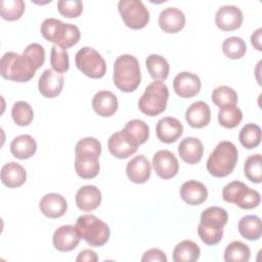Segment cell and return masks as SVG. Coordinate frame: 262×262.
Listing matches in <instances>:
<instances>
[{
	"label": "cell",
	"instance_id": "6da1fadb",
	"mask_svg": "<svg viewBox=\"0 0 262 262\" xmlns=\"http://www.w3.org/2000/svg\"><path fill=\"white\" fill-rule=\"evenodd\" d=\"M227 221L228 214L221 207L212 206L204 210L198 226V233L202 242L208 246L218 244L222 239L223 227Z\"/></svg>",
	"mask_w": 262,
	"mask_h": 262
},
{
	"label": "cell",
	"instance_id": "7a4b0ae2",
	"mask_svg": "<svg viewBox=\"0 0 262 262\" xmlns=\"http://www.w3.org/2000/svg\"><path fill=\"white\" fill-rule=\"evenodd\" d=\"M113 81L123 92H133L141 82L140 67L137 58L131 54L120 55L114 63Z\"/></svg>",
	"mask_w": 262,
	"mask_h": 262
},
{
	"label": "cell",
	"instance_id": "3957f363",
	"mask_svg": "<svg viewBox=\"0 0 262 262\" xmlns=\"http://www.w3.org/2000/svg\"><path fill=\"white\" fill-rule=\"evenodd\" d=\"M237 148L231 141L219 142L207 160V170L214 177L229 175L237 163Z\"/></svg>",
	"mask_w": 262,
	"mask_h": 262
},
{
	"label": "cell",
	"instance_id": "277c9868",
	"mask_svg": "<svg viewBox=\"0 0 262 262\" xmlns=\"http://www.w3.org/2000/svg\"><path fill=\"white\" fill-rule=\"evenodd\" d=\"M41 34L49 42L68 49L80 40L81 33L76 25L64 24L56 18H46L41 25Z\"/></svg>",
	"mask_w": 262,
	"mask_h": 262
},
{
	"label": "cell",
	"instance_id": "5b68a950",
	"mask_svg": "<svg viewBox=\"0 0 262 262\" xmlns=\"http://www.w3.org/2000/svg\"><path fill=\"white\" fill-rule=\"evenodd\" d=\"M37 69L24 54L6 52L0 60V74L4 79L25 83L30 81L36 74Z\"/></svg>",
	"mask_w": 262,
	"mask_h": 262
},
{
	"label": "cell",
	"instance_id": "8992f818",
	"mask_svg": "<svg viewBox=\"0 0 262 262\" xmlns=\"http://www.w3.org/2000/svg\"><path fill=\"white\" fill-rule=\"evenodd\" d=\"M75 226L80 237L91 247H102L110 239L111 230L108 225L94 215L80 216Z\"/></svg>",
	"mask_w": 262,
	"mask_h": 262
},
{
	"label": "cell",
	"instance_id": "52a82bcc",
	"mask_svg": "<svg viewBox=\"0 0 262 262\" xmlns=\"http://www.w3.org/2000/svg\"><path fill=\"white\" fill-rule=\"evenodd\" d=\"M168 98L169 90L167 85L162 81H155L145 88L140 96L138 107L142 114L156 117L166 110Z\"/></svg>",
	"mask_w": 262,
	"mask_h": 262
},
{
	"label": "cell",
	"instance_id": "ba28073f",
	"mask_svg": "<svg viewBox=\"0 0 262 262\" xmlns=\"http://www.w3.org/2000/svg\"><path fill=\"white\" fill-rule=\"evenodd\" d=\"M222 198L225 202L235 204L241 209L250 210L259 206L260 193L247 186L242 181H232L226 184L222 190Z\"/></svg>",
	"mask_w": 262,
	"mask_h": 262
},
{
	"label": "cell",
	"instance_id": "9c48e42d",
	"mask_svg": "<svg viewBox=\"0 0 262 262\" xmlns=\"http://www.w3.org/2000/svg\"><path fill=\"white\" fill-rule=\"evenodd\" d=\"M75 62L78 70L89 78L100 79L105 75L106 63L100 53L92 47H82L76 53Z\"/></svg>",
	"mask_w": 262,
	"mask_h": 262
},
{
	"label": "cell",
	"instance_id": "30bf717a",
	"mask_svg": "<svg viewBox=\"0 0 262 262\" xmlns=\"http://www.w3.org/2000/svg\"><path fill=\"white\" fill-rule=\"evenodd\" d=\"M118 9L124 24L130 29H142L149 21L148 9L140 0H121Z\"/></svg>",
	"mask_w": 262,
	"mask_h": 262
},
{
	"label": "cell",
	"instance_id": "8fae6325",
	"mask_svg": "<svg viewBox=\"0 0 262 262\" xmlns=\"http://www.w3.org/2000/svg\"><path fill=\"white\" fill-rule=\"evenodd\" d=\"M152 167L160 178L170 179L178 173L179 163L173 152L167 149H161L152 157Z\"/></svg>",
	"mask_w": 262,
	"mask_h": 262
},
{
	"label": "cell",
	"instance_id": "7c38bea8",
	"mask_svg": "<svg viewBox=\"0 0 262 262\" xmlns=\"http://www.w3.org/2000/svg\"><path fill=\"white\" fill-rule=\"evenodd\" d=\"M243 12L234 5L221 6L215 15V24L218 29L229 32L237 30L243 24Z\"/></svg>",
	"mask_w": 262,
	"mask_h": 262
},
{
	"label": "cell",
	"instance_id": "4fadbf2b",
	"mask_svg": "<svg viewBox=\"0 0 262 262\" xmlns=\"http://www.w3.org/2000/svg\"><path fill=\"white\" fill-rule=\"evenodd\" d=\"M202 87L199 76L189 72H181L177 74L173 80V88L175 93L182 98H190L195 96Z\"/></svg>",
	"mask_w": 262,
	"mask_h": 262
},
{
	"label": "cell",
	"instance_id": "5bb4252c",
	"mask_svg": "<svg viewBox=\"0 0 262 262\" xmlns=\"http://www.w3.org/2000/svg\"><path fill=\"white\" fill-rule=\"evenodd\" d=\"M98 158L99 156L94 152H75V170L77 175L83 179L96 177L100 169Z\"/></svg>",
	"mask_w": 262,
	"mask_h": 262
},
{
	"label": "cell",
	"instance_id": "9a60e30c",
	"mask_svg": "<svg viewBox=\"0 0 262 262\" xmlns=\"http://www.w3.org/2000/svg\"><path fill=\"white\" fill-rule=\"evenodd\" d=\"M80 235L74 225H62L58 227L52 237L54 248L60 252H70L76 249L80 243Z\"/></svg>",
	"mask_w": 262,
	"mask_h": 262
},
{
	"label": "cell",
	"instance_id": "2e32d148",
	"mask_svg": "<svg viewBox=\"0 0 262 262\" xmlns=\"http://www.w3.org/2000/svg\"><path fill=\"white\" fill-rule=\"evenodd\" d=\"M63 76L54 72L51 69L45 70L38 82V88L40 93L46 98H53L60 94L63 87Z\"/></svg>",
	"mask_w": 262,
	"mask_h": 262
},
{
	"label": "cell",
	"instance_id": "e0dca14e",
	"mask_svg": "<svg viewBox=\"0 0 262 262\" xmlns=\"http://www.w3.org/2000/svg\"><path fill=\"white\" fill-rule=\"evenodd\" d=\"M156 133L160 141L164 143H173L182 135L183 126L176 118L164 117L158 121Z\"/></svg>",
	"mask_w": 262,
	"mask_h": 262
},
{
	"label": "cell",
	"instance_id": "ac0fdd59",
	"mask_svg": "<svg viewBox=\"0 0 262 262\" xmlns=\"http://www.w3.org/2000/svg\"><path fill=\"white\" fill-rule=\"evenodd\" d=\"M39 209L44 216L56 219L64 215L68 209V204L61 194L50 192L40 200Z\"/></svg>",
	"mask_w": 262,
	"mask_h": 262
},
{
	"label": "cell",
	"instance_id": "d6986e66",
	"mask_svg": "<svg viewBox=\"0 0 262 262\" xmlns=\"http://www.w3.org/2000/svg\"><path fill=\"white\" fill-rule=\"evenodd\" d=\"M158 21L164 32L174 34L184 28L185 15L179 8L167 7L161 11Z\"/></svg>",
	"mask_w": 262,
	"mask_h": 262
},
{
	"label": "cell",
	"instance_id": "ffe728a7",
	"mask_svg": "<svg viewBox=\"0 0 262 262\" xmlns=\"http://www.w3.org/2000/svg\"><path fill=\"white\" fill-rule=\"evenodd\" d=\"M151 167L147 158L143 155H139L131 159L127 163L126 173L129 178L134 183L141 184L146 182L150 177Z\"/></svg>",
	"mask_w": 262,
	"mask_h": 262
},
{
	"label": "cell",
	"instance_id": "44dd1931",
	"mask_svg": "<svg viewBox=\"0 0 262 262\" xmlns=\"http://www.w3.org/2000/svg\"><path fill=\"white\" fill-rule=\"evenodd\" d=\"M101 192L95 185H84L76 192V205L84 212L97 209L101 203Z\"/></svg>",
	"mask_w": 262,
	"mask_h": 262
},
{
	"label": "cell",
	"instance_id": "7402d4cb",
	"mask_svg": "<svg viewBox=\"0 0 262 262\" xmlns=\"http://www.w3.org/2000/svg\"><path fill=\"white\" fill-rule=\"evenodd\" d=\"M185 120L192 128H203L210 123L211 110L205 101L191 103L185 112Z\"/></svg>",
	"mask_w": 262,
	"mask_h": 262
},
{
	"label": "cell",
	"instance_id": "603a6c76",
	"mask_svg": "<svg viewBox=\"0 0 262 262\" xmlns=\"http://www.w3.org/2000/svg\"><path fill=\"white\" fill-rule=\"evenodd\" d=\"M180 196L186 204L198 206L207 200L208 189L200 181L188 180L181 185Z\"/></svg>",
	"mask_w": 262,
	"mask_h": 262
},
{
	"label": "cell",
	"instance_id": "cb8c5ba5",
	"mask_svg": "<svg viewBox=\"0 0 262 262\" xmlns=\"http://www.w3.org/2000/svg\"><path fill=\"white\" fill-rule=\"evenodd\" d=\"M94 112L101 117H112L118 110L117 96L107 90H100L92 98Z\"/></svg>",
	"mask_w": 262,
	"mask_h": 262
},
{
	"label": "cell",
	"instance_id": "d4e9b609",
	"mask_svg": "<svg viewBox=\"0 0 262 262\" xmlns=\"http://www.w3.org/2000/svg\"><path fill=\"white\" fill-rule=\"evenodd\" d=\"M178 154L182 161L193 165L202 160L204 155V145L199 138L186 137L179 143Z\"/></svg>",
	"mask_w": 262,
	"mask_h": 262
},
{
	"label": "cell",
	"instance_id": "484cf974",
	"mask_svg": "<svg viewBox=\"0 0 262 262\" xmlns=\"http://www.w3.org/2000/svg\"><path fill=\"white\" fill-rule=\"evenodd\" d=\"M107 147L110 152L117 159H127L137 150V146L132 144L122 131L115 132L110 136Z\"/></svg>",
	"mask_w": 262,
	"mask_h": 262
},
{
	"label": "cell",
	"instance_id": "4316f807",
	"mask_svg": "<svg viewBox=\"0 0 262 262\" xmlns=\"http://www.w3.org/2000/svg\"><path fill=\"white\" fill-rule=\"evenodd\" d=\"M27 180V173L25 168L15 162L5 164L1 169V181L9 188H16L21 186Z\"/></svg>",
	"mask_w": 262,
	"mask_h": 262
},
{
	"label": "cell",
	"instance_id": "83f0119b",
	"mask_svg": "<svg viewBox=\"0 0 262 262\" xmlns=\"http://www.w3.org/2000/svg\"><path fill=\"white\" fill-rule=\"evenodd\" d=\"M121 131L127 137V139L137 147L138 145L143 144L149 136L148 125L139 119H134L127 122Z\"/></svg>",
	"mask_w": 262,
	"mask_h": 262
},
{
	"label": "cell",
	"instance_id": "f1b7e54d",
	"mask_svg": "<svg viewBox=\"0 0 262 262\" xmlns=\"http://www.w3.org/2000/svg\"><path fill=\"white\" fill-rule=\"evenodd\" d=\"M37 150L36 140L28 134L16 136L10 143V151L16 159L26 160L35 155Z\"/></svg>",
	"mask_w": 262,
	"mask_h": 262
},
{
	"label": "cell",
	"instance_id": "f546056e",
	"mask_svg": "<svg viewBox=\"0 0 262 262\" xmlns=\"http://www.w3.org/2000/svg\"><path fill=\"white\" fill-rule=\"evenodd\" d=\"M238 231L244 238L257 241L262 234L261 219L257 215H246L238 221Z\"/></svg>",
	"mask_w": 262,
	"mask_h": 262
},
{
	"label": "cell",
	"instance_id": "4dcf8cb0",
	"mask_svg": "<svg viewBox=\"0 0 262 262\" xmlns=\"http://www.w3.org/2000/svg\"><path fill=\"white\" fill-rule=\"evenodd\" d=\"M200 247L190 239H184L176 245L172 257L175 262H194L200 258Z\"/></svg>",
	"mask_w": 262,
	"mask_h": 262
},
{
	"label": "cell",
	"instance_id": "1f68e13d",
	"mask_svg": "<svg viewBox=\"0 0 262 262\" xmlns=\"http://www.w3.org/2000/svg\"><path fill=\"white\" fill-rule=\"evenodd\" d=\"M145 67L155 81L166 80L169 76L170 66L166 58L159 54H150L145 59Z\"/></svg>",
	"mask_w": 262,
	"mask_h": 262
},
{
	"label": "cell",
	"instance_id": "d6a6232c",
	"mask_svg": "<svg viewBox=\"0 0 262 262\" xmlns=\"http://www.w3.org/2000/svg\"><path fill=\"white\" fill-rule=\"evenodd\" d=\"M250 257V248L239 241L231 242L224 251V260L226 262H248Z\"/></svg>",
	"mask_w": 262,
	"mask_h": 262
},
{
	"label": "cell",
	"instance_id": "836d02e7",
	"mask_svg": "<svg viewBox=\"0 0 262 262\" xmlns=\"http://www.w3.org/2000/svg\"><path fill=\"white\" fill-rule=\"evenodd\" d=\"M238 139L241 144L248 148H255L261 142V128L254 123L245 125L238 134Z\"/></svg>",
	"mask_w": 262,
	"mask_h": 262
},
{
	"label": "cell",
	"instance_id": "e575fe53",
	"mask_svg": "<svg viewBox=\"0 0 262 262\" xmlns=\"http://www.w3.org/2000/svg\"><path fill=\"white\" fill-rule=\"evenodd\" d=\"M242 120L243 113L235 105H226L220 107L218 112V122L224 128H235L242 122Z\"/></svg>",
	"mask_w": 262,
	"mask_h": 262
},
{
	"label": "cell",
	"instance_id": "d590c367",
	"mask_svg": "<svg viewBox=\"0 0 262 262\" xmlns=\"http://www.w3.org/2000/svg\"><path fill=\"white\" fill-rule=\"evenodd\" d=\"M211 99L219 108L226 105H236L237 94L231 87L222 85L216 87L212 91Z\"/></svg>",
	"mask_w": 262,
	"mask_h": 262
},
{
	"label": "cell",
	"instance_id": "8d00e7d4",
	"mask_svg": "<svg viewBox=\"0 0 262 262\" xmlns=\"http://www.w3.org/2000/svg\"><path fill=\"white\" fill-rule=\"evenodd\" d=\"M11 117L17 126H28L32 123L34 112L32 106L27 101H16L11 108Z\"/></svg>",
	"mask_w": 262,
	"mask_h": 262
},
{
	"label": "cell",
	"instance_id": "74e56055",
	"mask_svg": "<svg viewBox=\"0 0 262 262\" xmlns=\"http://www.w3.org/2000/svg\"><path fill=\"white\" fill-rule=\"evenodd\" d=\"M222 51L225 56L231 59L242 58L247 51L246 42L236 36L226 38L222 43Z\"/></svg>",
	"mask_w": 262,
	"mask_h": 262
},
{
	"label": "cell",
	"instance_id": "f35d334b",
	"mask_svg": "<svg viewBox=\"0 0 262 262\" xmlns=\"http://www.w3.org/2000/svg\"><path fill=\"white\" fill-rule=\"evenodd\" d=\"M25 2L23 0H1L0 13L2 18L13 21L18 19L25 11Z\"/></svg>",
	"mask_w": 262,
	"mask_h": 262
},
{
	"label": "cell",
	"instance_id": "ab89813d",
	"mask_svg": "<svg viewBox=\"0 0 262 262\" xmlns=\"http://www.w3.org/2000/svg\"><path fill=\"white\" fill-rule=\"evenodd\" d=\"M245 176L254 183L262 181V157L260 154L250 156L244 165Z\"/></svg>",
	"mask_w": 262,
	"mask_h": 262
},
{
	"label": "cell",
	"instance_id": "60d3db41",
	"mask_svg": "<svg viewBox=\"0 0 262 262\" xmlns=\"http://www.w3.org/2000/svg\"><path fill=\"white\" fill-rule=\"evenodd\" d=\"M50 64L52 70L56 73H66L70 67L69 53L67 49H62L57 45L51 47L50 53Z\"/></svg>",
	"mask_w": 262,
	"mask_h": 262
},
{
	"label": "cell",
	"instance_id": "b9f144b4",
	"mask_svg": "<svg viewBox=\"0 0 262 262\" xmlns=\"http://www.w3.org/2000/svg\"><path fill=\"white\" fill-rule=\"evenodd\" d=\"M23 54L30 59L34 67L38 70L45 61V50L44 47L38 43H31L25 49Z\"/></svg>",
	"mask_w": 262,
	"mask_h": 262
},
{
	"label": "cell",
	"instance_id": "7bdbcfd3",
	"mask_svg": "<svg viewBox=\"0 0 262 262\" xmlns=\"http://www.w3.org/2000/svg\"><path fill=\"white\" fill-rule=\"evenodd\" d=\"M57 9L64 17H78L83 11V3L80 0H60Z\"/></svg>",
	"mask_w": 262,
	"mask_h": 262
},
{
	"label": "cell",
	"instance_id": "ee69618b",
	"mask_svg": "<svg viewBox=\"0 0 262 262\" xmlns=\"http://www.w3.org/2000/svg\"><path fill=\"white\" fill-rule=\"evenodd\" d=\"M167 257L165 253L157 248H152L144 252L141 261L142 262H149V261H159V262H167Z\"/></svg>",
	"mask_w": 262,
	"mask_h": 262
},
{
	"label": "cell",
	"instance_id": "f6af8a7d",
	"mask_svg": "<svg viewBox=\"0 0 262 262\" xmlns=\"http://www.w3.org/2000/svg\"><path fill=\"white\" fill-rule=\"evenodd\" d=\"M98 260V257L96 255V253L92 250H88V249H85L83 251H81L77 258H76V261L78 262H82V261H88V262H96Z\"/></svg>",
	"mask_w": 262,
	"mask_h": 262
},
{
	"label": "cell",
	"instance_id": "bcb514c9",
	"mask_svg": "<svg viewBox=\"0 0 262 262\" xmlns=\"http://www.w3.org/2000/svg\"><path fill=\"white\" fill-rule=\"evenodd\" d=\"M261 32H262V29L259 28L255 32H253V34L251 35V43L258 51L262 50V47H261Z\"/></svg>",
	"mask_w": 262,
	"mask_h": 262
}]
</instances>
